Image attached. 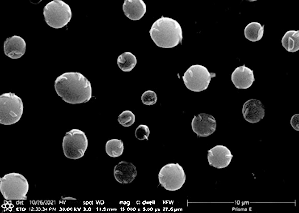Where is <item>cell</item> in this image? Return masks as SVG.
Masks as SVG:
<instances>
[{
    "mask_svg": "<svg viewBox=\"0 0 299 213\" xmlns=\"http://www.w3.org/2000/svg\"><path fill=\"white\" fill-rule=\"evenodd\" d=\"M158 179L162 187L169 191H175L183 186L185 181L186 175L178 163H170L161 169Z\"/></svg>",
    "mask_w": 299,
    "mask_h": 213,
    "instance_id": "ba28073f",
    "label": "cell"
},
{
    "mask_svg": "<svg viewBox=\"0 0 299 213\" xmlns=\"http://www.w3.org/2000/svg\"><path fill=\"white\" fill-rule=\"evenodd\" d=\"M44 20L51 27L59 28L66 25L72 17L70 7L61 0H53L44 7L43 10Z\"/></svg>",
    "mask_w": 299,
    "mask_h": 213,
    "instance_id": "5b68a950",
    "label": "cell"
},
{
    "mask_svg": "<svg viewBox=\"0 0 299 213\" xmlns=\"http://www.w3.org/2000/svg\"><path fill=\"white\" fill-rule=\"evenodd\" d=\"M23 103L15 93H4L0 95V123L4 125L18 122L23 112Z\"/></svg>",
    "mask_w": 299,
    "mask_h": 213,
    "instance_id": "277c9868",
    "label": "cell"
},
{
    "mask_svg": "<svg viewBox=\"0 0 299 213\" xmlns=\"http://www.w3.org/2000/svg\"><path fill=\"white\" fill-rule=\"evenodd\" d=\"M154 43L162 48H171L181 43L183 39L181 26L177 21L163 16L156 21L150 31Z\"/></svg>",
    "mask_w": 299,
    "mask_h": 213,
    "instance_id": "7a4b0ae2",
    "label": "cell"
},
{
    "mask_svg": "<svg viewBox=\"0 0 299 213\" xmlns=\"http://www.w3.org/2000/svg\"><path fill=\"white\" fill-rule=\"evenodd\" d=\"M150 134V130L146 125H140L137 127L135 130V136L140 140L145 139L148 140Z\"/></svg>",
    "mask_w": 299,
    "mask_h": 213,
    "instance_id": "7402d4cb",
    "label": "cell"
},
{
    "mask_svg": "<svg viewBox=\"0 0 299 213\" xmlns=\"http://www.w3.org/2000/svg\"><path fill=\"white\" fill-rule=\"evenodd\" d=\"M28 187L26 179L18 173H10L0 179L1 193L7 200L26 199Z\"/></svg>",
    "mask_w": 299,
    "mask_h": 213,
    "instance_id": "3957f363",
    "label": "cell"
},
{
    "mask_svg": "<svg viewBox=\"0 0 299 213\" xmlns=\"http://www.w3.org/2000/svg\"><path fill=\"white\" fill-rule=\"evenodd\" d=\"M281 42L283 48L289 52H296L299 50V31L290 30L283 36Z\"/></svg>",
    "mask_w": 299,
    "mask_h": 213,
    "instance_id": "2e32d148",
    "label": "cell"
},
{
    "mask_svg": "<svg viewBox=\"0 0 299 213\" xmlns=\"http://www.w3.org/2000/svg\"><path fill=\"white\" fill-rule=\"evenodd\" d=\"M118 121L122 126L128 127L134 124L135 121V116L131 111L126 110L123 111L119 115Z\"/></svg>",
    "mask_w": 299,
    "mask_h": 213,
    "instance_id": "ffe728a7",
    "label": "cell"
},
{
    "mask_svg": "<svg viewBox=\"0 0 299 213\" xmlns=\"http://www.w3.org/2000/svg\"><path fill=\"white\" fill-rule=\"evenodd\" d=\"M264 26L258 22L249 24L244 29V35L249 41L255 42L260 40L263 36Z\"/></svg>",
    "mask_w": 299,
    "mask_h": 213,
    "instance_id": "e0dca14e",
    "label": "cell"
},
{
    "mask_svg": "<svg viewBox=\"0 0 299 213\" xmlns=\"http://www.w3.org/2000/svg\"><path fill=\"white\" fill-rule=\"evenodd\" d=\"M216 74L210 72L206 67L199 65L188 68L182 78L186 87L194 92H201L208 87L211 78Z\"/></svg>",
    "mask_w": 299,
    "mask_h": 213,
    "instance_id": "52a82bcc",
    "label": "cell"
},
{
    "mask_svg": "<svg viewBox=\"0 0 299 213\" xmlns=\"http://www.w3.org/2000/svg\"><path fill=\"white\" fill-rule=\"evenodd\" d=\"M137 60L135 55L129 52L122 53L117 59V64L119 68L124 72H129L136 65Z\"/></svg>",
    "mask_w": 299,
    "mask_h": 213,
    "instance_id": "ac0fdd59",
    "label": "cell"
},
{
    "mask_svg": "<svg viewBox=\"0 0 299 213\" xmlns=\"http://www.w3.org/2000/svg\"><path fill=\"white\" fill-rule=\"evenodd\" d=\"M106 151L111 157L115 158L121 155L123 153L124 147L120 139L116 138L109 140L106 145Z\"/></svg>",
    "mask_w": 299,
    "mask_h": 213,
    "instance_id": "d6986e66",
    "label": "cell"
},
{
    "mask_svg": "<svg viewBox=\"0 0 299 213\" xmlns=\"http://www.w3.org/2000/svg\"><path fill=\"white\" fill-rule=\"evenodd\" d=\"M88 146V140L85 133L78 129L67 132L62 143L65 155L70 159H78L84 155Z\"/></svg>",
    "mask_w": 299,
    "mask_h": 213,
    "instance_id": "8992f818",
    "label": "cell"
},
{
    "mask_svg": "<svg viewBox=\"0 0 299 213\" xmlns=\"http://www.w3.org/2000/svg\"><path fill=\"white\" fill-rule=\"evenodd\" d=\"M299 114H296L291 117L290 121V124L292 127L293 129L297 131L299 130Z\"/></svg>",
    "mask_w": 299,
    "mask_h": 213,
    "instance_id": "603a6c76",
    "label": "cell"
},
{
    "mask_svg": "<svg viewBox=\"0 0 299 213\" xmlns=\"http://www.w3.org/2000/svg\"><path fill=\"white\" fill-rule=\"evenodd\" d=\"M191 125L193 131L197 136L206 137L210 135L214 132L216 123L211 115L201 113L194 116Z\"/></svg>",
    "mask_w": 299,
    "mask_h": 213,
    "instance_id": "9c48e42d",
    "label": "cell"
},
{
    "mask_svg": "<svg viewBox=\"0 0 299 213\" xmlns=\"http://www.w3.org/2000/svg\"><path fill=\"white\" fill-rule=\"evenodd\" d=\"M26 49L25 41L21 37L14 35L8 37L4 43V51L8 57L11 59L21 58Z\"/></svg>",
    "mask_w": 299,
    "mask_h": 213,
    "instance_id": "7c38bea8",
    "label": "cell"
},
{
    "mask_svg": "<svg viewBox=\"0 0 299 213\" xmlns=\"http://www.w3.org/2000/svg\"><path fill=\"white\" fill-rule=\"evenodd\" d=\"M54 86L62 100L72 104L89 101L92 97V88L87 78L77 72L63 74L56 79Z\"/></svg>",
    "mask_w": 299,
    "mask_h": 213,
    "instance_id": "6da1fadb",
    "label": "cell"
},
{
    "mask_svg": "<svg viewBox=\"0 0 299 213\" xmlns=\"http://www.w3.org/2000/svg\"><path fill=\"white\" fill-rule=\"evenodd\" d=\"M243 117L248 122L257 123L265 116V107L263 103L256 99H251L246 102L242 109Z\"/></svg>",
    "mask_w": 299,
    "mask_h": 213,
    "instance_id": "8fae6325",
    "label": "cell"
},
{
    "mask_svg": "<svg viewBox=\"0 0 299 213\" xmlns=\"http://www.w3.org/2000/svg\"><path fill=\"white\" fill-rule=\"evenodd\" d=\"M125 15L131 20H139L146 12V5L142 0H125L123 5Z\"/></svg>",
    "mask_w": 299,
    "mask_h": 213,
    "instance_id": "9a60e30c",
    "label": "cell"
},
{
    "mask_svg": "<svg viewBox=\"0 0 299 213\" xmlns=\"http://www.w3.org/2000/svg\"><path fill=\"white\" fill-rule=\"evenodd\" d=\"M114 175L120 183H130L134 180L137 175L136 167L132 163L121 161L115 166Z\"/></svg>",
    "mask_w": 299,
    "mask_h": 213,
    "instance_id": "5bb4252c",
    "label": "cell"
},
{
    "mask_svg": "<svg viewBox=\"0 0 299 213\" xmlns=\"http://www.w3.org/2000/svg\"><path fill=\"white\" fill-rule=\"evenodd\" d=\"M141 100L143 104L146 105H152L157 101V97L154 91L148 90L142 94Z\"/></svg>",
    "mask_w": 299,
    "mask_h": 213,
    "instance_id": "44dd1931",
    "label": "cell"
},
{
    "mask_svg": "<svg viewBox=\"0 0 299 213\" xmlns=\"http://www.w3.org/2000/svg\"><path fill=\"white\" fill-rule=\"evenodd\" d=\"M232 157L230 151L227 147L217 145L208 151L207 159L210 165L215 168L221 169L229 164Z\"/></svg>",
    "mask_w": 299,
    "mask_h": 213,
    "instance_id": "30bf717a",
    "label": "cell"
},
{
    "mask_svg": "<svg viewBox=\"0 0 299 213\" xmlns=\"http://www.w3.org/2000/svg\"><path fill=\"white\" fill-rule=\"evenodd\" d=\"M231 78L233 84L238 89H247L255 80L253 70L245 65L236 68L232 72Z\"/></svg>",
    "mask_w": 299,
    "mask_h": 213,
    "instance_id": "4fadbf2b",
    "label": "cell"
}]
</instances>
